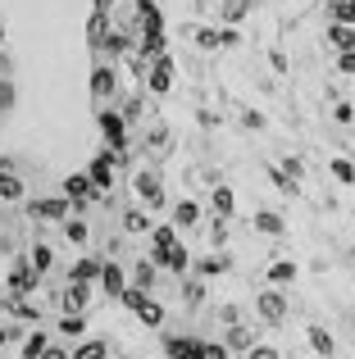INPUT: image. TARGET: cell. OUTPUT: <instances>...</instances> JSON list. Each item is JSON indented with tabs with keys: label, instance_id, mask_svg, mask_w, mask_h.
<instances>
[{
	"label": "cell",
	"instance_id": "cell-30",
	"mask_svg": "<svg viewBox=\"0 0 355 359\" xmlns=\"http://www.w3.org/2000/svg\"><path fill=\"white\" fill-rule=\"evenodd\" d=\"M0 41H5V27H0Z\"/></svg>",
	"mask_w": 355,
	"mask_h": 359
},
{
	"label": "cell",
	"instance_id": "cell-13",
	"mask_svg": "<svg viewBox=\"0 0 355 359\" xmlns=\"http://www.w3.org/2000/svg\"><path fill=\"white\" fill-rule=\"evenodd\" d=\"M250 228L264 232V237H287V219H283V214H274V210H260L255 219H250Z\"/></svg>",
	"mask_w": 355,
	"mask_h": 359
},
{
	"label": "cell",
	"instance_id": "cell-20",
	"mask_svg": "<svg viewBox=\"0 0 355 359\" xmlns=\"http://www.w3.org/2000/svg\"><path fill=\"white\" fill-rule=\"evenodd\" d=\"M51 346V337H46V327H32V332L23 337V359H41V351Z\"/></svg>",
	"mask_w": 355,
	"mask_h": 359
},
{
	"label": "cell",
	"instance_id": "cell-28",
	"mask_svg": "<svg viewBox=\"0 0 355 359\" xmlns=\"http://www.w3.org/2000/svg\"><path fill=\"white\" fill-rule=\"evenodd\" d=\"M41 359H73V351H60V346H46Z\"/></svg>",
	"mask_w": 355,
	"mask_h": 359
},
{
	"label": "cell",
	"instance_id": "cell-16",
	"mask_svg": "<svg viewBox=\"0 0 355 359\" xmlns=\"http://www.w3.org/2000/svg\"><path fill=\"white\" fill-rule=\"evenodd\" d=\"M151 228H155L151 210H128V214H123V232H128V237H146Z\"/></svg>",
	"mask_w": 355,
	"mask_h": 359
},
{
	"label": "cell",
	"instance_id": "cell-6",
	"mask_svg": "<svg viewBox=\"0 0 355 359\" xmlns=\"http://www.w3.org/2000/svg\"><path fill=\"white\" fill-rule=\"evenodd\" d=\"M296 278H301V264L287 259V255H278V259H269V264H264V282H269V287H278V291L292 287Z\"/></svg>",
	"mask_w": 355,
	"mask_h": 359
},
{
	"label": "cell",
	"instance_id": "cell-5",
	"mask_svg": "<svg viewBox=\"0 0 355 359\" xmlns=\"http://www.w3.org/2000/svg\"><path fill=\"white\" fill-rule=\"evenodd\" d=\"M100 291H105V296L109 300H123V291H128V269H123V264H119V259H105V264H100Z\"/></svg>",
	"mask_w": 355,
	"mask_h": 359
},
{
	"label": "cell",
	"instance_id": "cell-18",
	"mask_svg": "<svg viewBox=\"0 0 355 359\" xmlns=\"http://www.w3.org/2000/svg\"><path fill=\"white\" fill-rule=\"evenodd\" d=\"M27 264H32V269H36V273L46 278V273L55 269V250H51V245H41V241H36L32 250H27Z\"/></svg>",
	"mask_w": 355,
	"mask_h": 359
},
{
	"label": "cell",
	"instance_id": "cell-26",
	"mask_svg": "<svg viewBox=\"0 0 355 359\" xmlns=\"http://www.w3.org/2000/svg\"><path fill=\"white\" fill-rule=\"evenodd\" d=\"M246 359H283V355H278L274 346H260V341H255V346L246 351Z\"/></svg>",
	"mask_w": 355,
	"mask_h": 359
},
{
	"label": "cell",
	"instance_id": "cell-15",
	"mask_svg": "<svg viewBox=\"0 0 355 359\" xmlns=\"http://www.w3.org/2000/svg\"><path fill=\"white\" fill-rule=\"evenodd\" d=\"M328 177L337 187H355V159L351 155H333L328 159Z\"/></svg>",
	"mask_w": 355,
	"mask_h": 359
},
{
	"label": "cell",
	"instance_id": "cell-21",
	"mask_svg": "<svg viewBox=\"0 0 355 359\" xmlns=\"http://www.w3.org/2000/svg\"><path fill=\"white\" fill-rule=\"evenodd\" d=\"M64 237H69L73 245H87V237H91L87 219H78V214H73V219H64Z\"/></svg>",
	"mask_w": 355,
	"mask_h": 359
},
{
	"label": "cell",
	"instance_id": "cell-3",
	"mask_svg": "<svg viewBox=\"0 0 355 359\" xmlns=\"http://www.w3.org/2000/svg\"><path fill=\"white\" fill-rule=\"evenodd\" d=\"M27 210H32V219H46V223H64V219L78 214L69 196H41V201H32Z\"/></svg>",
	"mask_w": 355,
	"mask_h": 359
},
{
	"label": "cell",
	"instance_id": "cell-31",
	"mask_svg": "<svg viewBox=\"0 0 355 359\" xmlns=\"http://www.w3.org/2000/svg\"><path fill=\"white\" fill-rule=\"evenodd\" d=\"M351 191H355V187H351Z\"/></svg>",
	"mask_w": 355,
	"mask_h": 359
},
{
	"label": "cell",
	"instance_id": "cell-1",
	"mask_svg": "<svg viewBox=\"0 0 355 359\" xmlns=\"http://www.w3.org/2000/svg\"><path fill=\"white\" fill-rule=\"evenodd\" d=\"M128 182H133V196L142 201V210H164V187H160V173L155 168H133L128 173Z\"/></svg>",
	"mask_w": 355,
	"mask_h": 359
},
{
	"label": "cell",
	"instance_id": "cell-14",
	"mask_svg": "<svg viewBox=\"0 0 355 359\" xmlns=\"http://www.w3.org/2000/svg\"><path fill=\"white\" fill-rule=\"evenodd\" d=\"M223 346H228V355H232V351H241V355H246L250 346H255V327L232 323V327H228V337H223Z\"/></svg>",
	"mask_w": 355,
	"mask_h": 359
},
{
	"label": "cell",
	"instance_id": "cell-24",
	"mask_svg": "<svg viewBox=\"0 0 355 359\" xmlns=\"http://www.w3.org/2000/svg\"><path fill=\"white\" fill-rule=\"evenodd\" d=\"M109 355V341H78L73 346V359H105Z\"/></svg>",
	"mask_w": 355,
	"mask_h": 359
},
{
	"label": "cell",
	"instance_id": "cell-9",
	"mask_svg": "<svg viewBox=\"0 0 355 359\" xmlns=\"http://www.w3.org/2000/svg\"><path fill=\"white\" fill-rule=\"evenodd\" d=\"M169 359H205V341L201 337H164Z\"/></svg>",
	"mask_w": 355,
	"mask_h": 359
},
{
	"label": "cell",
	"instance_id": "cell-29",
	"mask_svg": "<svg viewBox=\"0 0 355 359\" xmlns=\"http://www.w3.org/2000/svg\"><path fill=\"white\" fill-rule=\"evenodd\" d=\"M9 341V327H0V346H5Z\"/></svg>",
	"mask_w": 355,
	"mask_h": 359
},
{
	"label": "cell",
	"instance_id": "cell-4",
	"mask_svg": "<svg viewBox=\"0 0 355 359\" xmlns=\"http://www.w3.org/2000/svg\"><path fill=\"white\" fill-rule=\"evenodd\" d=\"M64 196L73 201V210H82V205H91V201H109V196H100L96 187H91L87 173H69L64 177Z\"/></svg>",
	"mask_w": 355,
	"mask_h": 359
},
{
	"label": "cell",
	"instance_id": "cell-17",
	"mask_svg": "<svg viewBox=\"0 0 355 359\" xmlns=\"http://www.w3.org/2000/svg\"><path fill=\"white\" fill-rule=\"evenodd\" d=\"M100 264H105V255H91V259H78V264L69 269V278H73V282H96V278H100Z\"/></svg>",
	"mask_w": 355,
	"mask_h": 359
},
{
	"label": "cell",
	"instance_id": "cell-19",
	"mask_svg": "<svg viewBox=\"0 0 355 359\" xmlns=\"http://www.w3.org/2000/svg\"><path fill=\"white\" fill-rule=\"evenodd\" d=\"M55 327H60V332L69 337V341H82V337H87V314H64Z\"/></svg>",
	"mask_w": 355,
	"mask_h": 359
},
{
	"label": "cell",
	"instance_id": "cell-7",
	"mask_svg": "<svg viewBox=\"0 0 355 359\" xmlns=\"http://www.w3.org/2000/svg\"><path fill=\"white\" fill-rule=\"evenodd\" d=\"M87 177H91V187H96L100 196H109V191H114V159L100 150V155L87 164Z\"/></svg>",
	"mask_w": 355,
	"mask_h": 359
},
{
	"label": "cell",
	"instance_id": "cell-25",
	"mask_svg": "<svg viewBox=\"0 0 355 359\" xmlns=\"http://www.w3.org/2000/svg\"><path fill=\"white\" fill-rule=\"evenodd\" d=\"M182 300H187V305H201V300H205V282L201 278L182 282Z\"/></svg>",
	"mask_w": 355,
	"mask_h": 359
},
{
	"label": "cell",
	"instance_id": "cell-11",
	"mask_svg": "<svg viewBox=\"0 0 355 359\" xmlns=\"http://www.w3.org/2000/svg\"><path fill=\"white\" fill-rule=\"evenodd\" d=\"M201 219H205V214H201V205H196V201H178L169 223H173L178 232H192V228H201Z\"/></svg>",
	"mask_w": 355,
	"mask_h": 359
},
{
	"label": "cell",
	"instance_id": "cell-27",
	"mask_svg": "<svg viewBox=\"0 0 355 359\" xmlns=\"http://www.w3.org/2000/svg\"><path fill=\"white\" fill-rule=\"evenodd\" d=\"M205 359H232V355H228L223 341H205Z\"/></svg>",
	"mask_w": 355,
	"mask_h": 359
},
{
	"label": "cell",
	"instance_id": "cell-23",
	"mask_svg": "<svg viewBox=\"0 0 355 359\" xmlns=\"http://www.w3.org/2000/svg\"><path fill=\"white\" fill-rule=\"evenodd\" d=\"M5 309H9V314H14V318H23V323H27V318H32V323H36V305H32V300H27V296H9V300H5Z\"/></svg>",
	"mask_w": 355,
	"mask_h": 359
},
{
	"label": "cell",
	"instance_id": "cell-10",
	"mask_svg": "<svg viewBox=\"0 0 355 359\" xmlns=\"http://www.w3.org/2000/svg\"><path fill=\"white\" fill-rule=\"evenodd\" d=\"M36 282H41V273H36L32 264L23 259L14 273H9V296H32V291H36Z\"/></svg>",
	"mask_w": 355,
	"mask_h": 359
},
{
	"label": "cell",
	"instance_id": "cell-12",
	"mask_svg": "<svg viewBox=\"0 0 355 359\" xmlns=\"http://www.w3.org/2000/svg\"><path fill=\"white\" fill-rule=\"evenodd\" d=\"M0 201H9V205L27 201V187H23V177H18L14 168H0Z\"/></svg>",
	"mask_w": 355,
	"mask_h": 359
},
{
	"label": "cell",
	"instance_id": "cell-8",
	"mask_svg": "<svg viewBox=\"0 0 355 359\" xmlns=\"http://www.w3.org/2000/svg\"><path fill=\"white\" fill-rule=\"evenodd\" d=\"M87 305H91V282H73L69 278V287L60 291V309L64 314H82Z\"/></svg>",
	"mask_w": 355,
	"mask_h": 359
},
{
	"label": "cell",
	"instance_id": "cell-2",
	"mask_svg": "<svg viewBox=\"0 0 355 359\" xmlns=\"http://www.w3.org/2000/svg\"><path fill=\"white\" fill-rule=\"evenodd\" d=\"M255 314L264 318L269 327H283L287 323V291H278V287H264L255 296Z\"/></svg>",
	"mask_w": 355,
	"mask_h": 359
},
{
	"label": "cell",
	"instance_id": "cell-22",
	"mask_svg": "<svg viewBox=\"0 0 355 359\" xmlns=\"http://www.w3.org/2000/svg\"><path fill=\"white\" fill-rule=\"evenodd\" d=\"M133 287H142V291L155 287V264H151V259H137V264H133Z\"/></svg>",
	"mask_w": 355,
	"mask_h": 359
}]
</instances>
